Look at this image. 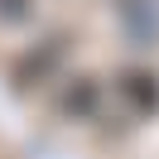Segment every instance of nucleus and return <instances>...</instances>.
<instances>
[{
    "mask_svg": "<svg viewBox=\"0 0 159 159\" xmlns=\"http://www.w3.org/2000/svg\"><path fill=\"white\" fill-rule=\"evenodd\" d=\"M120 97L135 101L140 116H145V111H159V82L149 77V72H125V77H120Z\"/></svg>",
    "mask_w": 159,
    "mask_h": 159,
    "instance_id": "f257e3e1",
    "label": "nucleus"
},
{
    "mask_svg": "<svg viewBox=\"0 0 159 159\" xmlns=\"http://www.w3.org/2000/svg\"><path fill=\"white\" fill-rule=\"evenodd\" d=\"M92 106H97V87H92L87 77H82L77 87H68V92H63V111H68V116H72V111H77V116H87Z\"/></svg>",
    "mask_w": 159,
    "mask_h": 159,
    "instance_id": "f03ea898",
    "label": "nucleus"
},
{
    "mask_svg": "<svg viewBox=\"0 0 159 159\" xmlns=\"http://www.w3.org/2000/svg\"><path fill=\"white\" fill-rule=\"evenodd\" d=\"M0 20H5V24L29 20V0H0Z\"/></svg>",
    "mask_w": 159,
    "mask_h": 159,
    "instance_id": "7ed1b4c3",
    "label": "nucleus"
}]
</instances>
